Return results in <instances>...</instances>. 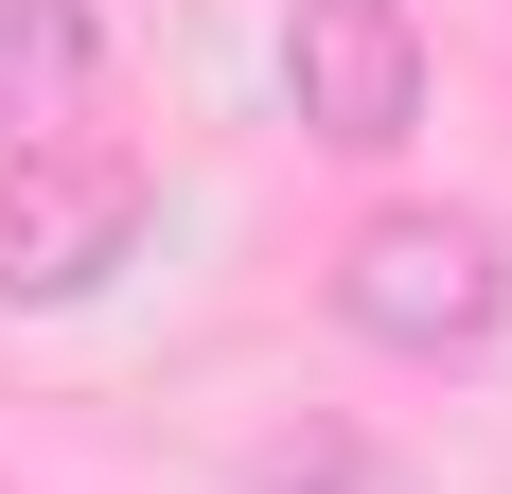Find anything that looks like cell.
<instances>
[{
	"label": "cell",
	"instance_id": "obj_1",
	"mask_svg": "<svg viewBox=\"0 0 512 494\" xmlns=\"http://www.w3.org/2000/svg\"><path fill=\"white\" fill-rule=\"evenodd\" d=\"M336 336H371V353H495V318H512V230L495 212H371L354 247H336Z\"/></svg>",
	"mask_w": 512,
	"mask_h": 494
},
{
	"label": "cell",
	"instance_id": "obj_2",
	"mask_svg": "<svg viewBox=\"0 0 512 494\" xmlns=\"http://www.w3.org/2000/svg\"><path fill=\"white\" fill-rule=\"evenodd\" d=\"M283 89L336 159H407L424 142V18L407 0H301L283 18Z\"/></svg>",
	"mask_w": 512,
	"mask_h": 494
},
{
	"label": "cell",
	"instance_id": "obj_3",
	"mask_svg": "<svg viewBox=\"0 0 512 494\" xmlns=\"http://www.w3.org/2000/svg\"><path fill=\"white\" fill-rule=\"evenodd\" d=\"M124 247H142V177L124 159H18V195H0V300H89Z\"/></svg>",
	"mask_w": 512,
	"mask_h": 494
},
{
	"label": "cell",
	"instance_id": "obj_4",
	"mask_svg": "<svg viewBox=\"0 0 512 494\" xmlns=\"http://www.w3.org/2000/svg\"><path fill=\"white\" fill-rule=\"evenodd\" d=\"M106 106V18L89 0H0V159H71Z\"/></svg>",
	"mask_w": 512,
	"mask_h": 494
}]
</instances>
